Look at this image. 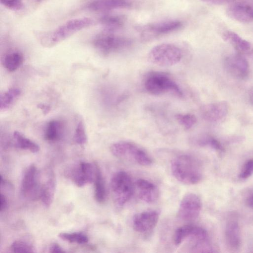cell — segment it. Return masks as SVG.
<instances>
[{"label": "cell", "mask_w": 253, "mask_h": 253, "mask_svg": "<svg viewBox=\"0 0 253 253\" xmlns=\"http://www.w3.org/2000/svg\"><path fill=\"white\" fill-rule=\"evenodd\" d=\"M171 169L174 177L184 184H197L203 178L200 162L190 155L181 154L174 157L171 163Z\"/></svg>", "instance_id": "cell-1"}, {"label": "cell", "mask_w": 253, "mask_h": 253, "mask_svg": "<svg viewBox=\"0 0 253 253\" xmlns=\"http://www.w3.org/2000/svg\"><path fill=\"white\" fill-rule=\"evenodd\" d=\"M94 23L92 19L87 17L70 20L53 31L41 35V42L46 47L54 46Z\"/></svg>", "instance_id": "cell-2"}, {"label": "cell", "mask_w": 253, "mask_h": 253, "mask_svg": "<svg viewBox=\"0 0 253 253\" xmlns=\"http://www.w3.org/2000/svg\"><path fill=\"white\" fill-rule=\"evenodd\" d=\"M95 49L103 56H108L128 48L132 44V40L115 32L104 31L95 36L92 41Z\"/></svg>", "instance_id": "cell-3"}, {"label": "cell", "mask_w": 253, "mask_h": 253, "mask_svg": "<svg viewBox=\"0 0 253 253\" xmlns=\"http://www.w3.org/2000/svg\"><path fill=\"white\" fill-rule=\"evenodd\" d=\"M144 87L150 94L160 95L166 93L182 97L183 92L177 83L168 74L160 72H151L146 77Z\"/></svg>", "instance_id": "cell-4"}, {"label": "cell", "mask_w": 253, "mask_h": 253, "mask_svg": "<svg viewBox=\"0 0 253 253\" xmlns=\"http://www.w3.org/2000/svg\"><path fill=\"white\" fill-rule=\"evenodd\" d=\"M110 151L116 157L143 166L151 165L153 160L143 148L135 143L127 141L115 142L110 146Z\"/></svg>", "instance_id": "cell-5"}, {"label": "cell", "mask_w": 253, "mask_h": 253, "mask_svg": "<svg viewBox=\"0 0 253 253\" xmlns=\"http://www.w3.org/2000/svg\"><path fill=\"white\" fill-rule=\"evenodd\" d=\"M182 57V50L177 45L169 43L154 46L148 53L149 61L161 66H170L177 64Z\"/></svg>", "instance_id": "cell-6"}, {"label": "cell", "mask_w": 253, "mask_h": 253, "mask_svg": "<svg viewBox=\"0 0 253 253\" xmlns=\"http://www.w3.org/2000/svg\"><path fill=\"white\" fill-rule=\"evenodd\" d=\"M111 188L114 200L120 206H123L130 200L134 191L131 178L124 171H119L114 174Z\"/></svg>", "instance_id": "cell-7"}, {"label": "cell", "mask_w": 253, "mask_h": 253, "mask_svg": "<svg viewBox=\"0 0 253 253\" xmlns=\"http://www.w3.org/2000/svg\"><path fill=\"white\" fill-rule=\"evenodd\" d=\"M179 20H170L149 23L137 27V30L143 41L148 42L159 37L178 31L183 27Z\"/></svg>", "instance_id": "cell-8"}, {"label": "cell", "mask_w": 253, "mask_h": 253, "mask_svg": "<svg viewBox=\"0 0 253 253\" xmlns=\"http://www.w3.org/2000/svg\"><path fill=\"white\" fill-rule=\"evenodd\" d=\"M202 203L196 194L188 193L182 198L179 204L177 216L181 220L190 221L197 218L201 211Z\"/></svg>", "instance_id": "cell-9"}, {"label": "cell", "mask_w": 253, "mask_h": 253, "mask_svg": "<svg viewBox=\"0 0 253 253\" xmlns=\"http://www.w3.org/2000/svg\"><path fill=\"white\" fill-rule=\"evenodd\" d=\"M41 188L38 169L35 165H31L24 174L21 185V192L23 196L35 199L38 196L40 197Z\"/></svg>", "instance_id": "cell-10"}, {"label": "cell", "mask_w": 253, "mask_h": 253, "mask_svg": "<svg viewBox=\"0 0 253 253\" xmlns=\"http://www.w3.org/2000/svg\"><path fill=\"white\" fill-rule=\"evenodd\" d=\"M68 174L75 184L82 187L94 181L95 174V165L87 162H81L73 168Z\"/></svg>", "instance_id": "cell-11"}, {"label": "cell", "mask_w": 253, "mask_h": 253, "mask_svg": "<svg viewBox=\"0 0 253 253\" xmlns=\"http://www.w3.org/2000/svg\"><path fill=\"white\" fill-rule=\"evenodd\" d=\"M159 218V213L156 211L150 210L138 213L133 217V228L138 233L148 232L155 227Z\"/></svg>", "instance_id": "cell-12"}, {"label": "cell", "mask_w": 253, "mask_h": 253, "mask_svg": "<svg viewBox=\"0 0 253 253\" xmlns=\"http://www.w3.org/2000/svg\"><path fill=\"white\" fill-rule=\"evenodd\" d=\"M224 65L226 69L233 77L244 79L248 75L249 63L245 57L240 54H235L227 57Z\"/></svg>", "instance_id": "cell-13"}, {"label": "cell", "mask_w": 253, "mask_h": 253, "mask_svg": "<svg viewBox=\"0 0 253 253\" xmlns=\"http://www.w3.org/2000/svg\"><path fill=\"white\" fill-rule=\"evenodd\" d=\"M229 106L226 101H218L206 104L201 108L203 118L209 122L219 121L226 116Z\"/></svg>", "instance_id": "cell-14"}, {"label": "cell", "mask_w": 253, "mask_h": 253, "mask_svg": "<svg viewBox=\"0 0 253 253\" xmlns=\"http://www.w3.org/2000/svg\"><path fill=\"white\" fill-rule=\"evenodd\" d=\"M139 198L147 203H152L157 200L159 190L153 182L142 178L137 180L135 183Z\"/></svg>", "instance_id": "cell-15"}, {"label": "cell", "mask_w": 253, "mask_h": 253, "mask_svg": "<svg viewBox=\"0 0 253 253\" xmlns=\"http://www.w3.org/2000/svg\"><path fill=\"white\" fill-rule=\"evenodd\" d=\"M226 12L230 18L239 22H253V8L248 5L242 3L233 4L227 8Z\"/></svg>", "instance_id": "cell-16"}, {"label": "cell", "mask_w": 253, "mask_h": 253, "mask_svg": "<svg viewBox=\"0 0 253 253\" xmlns=\"http://www.w3.org/2000/svg\"><path fill=\"white\" fill-rule=\"evenodd\" d=\"M225 239L231 250H238L241 245V234L239 224L235 219L229 220L225 226Z\"/></svg>", "instance_id": "cell-17"}, {"label": "cell", "mask_w": 253, "mask_h": 253, "mask_svg": "<svg viewBox=\"0 0 253 253\" xmlns=\"http://www.w3.org/2000/svg\"><path fill=\"white\" fill-rule=\"evenodd\" d=\"M131 6L130 0H93L88 3L87 8L91 11L103 12Z\"/></svg>", "instance_id": "cell-18"}, {"label": "cell", "mask_w": 253, "mask_h": 253, "mask_svg": "<svg viewBox=\"0 0 253 253\" xmlns=\"http://www.w3.org/2000/svg\"><path fill=\"white\" fill-rule=\"evenodd\" d=\"M124 16L118 15H105L99 19V22L105 31L115 32L124 27L126 22Z\"/></svg>", "instance_id": "cell-19"}, {"label": "cell", "mask_w": 253, "mask_h": 253, "mask_svg": "<svg viewBox=\"0 0 253 253\" xmlns=\"http://www.w3.org/2000/svg\"><path fill=\"white\" fill-rule=\"evenodd\" d=\"M56 182L53 175H51L42 186L40 198L43 205L46 208L51 205L54 196Z\"/></svg>", "instance_id": "cell-20"}, {"label": "cell", "mask_w": 253, "mask_h": 253, "mask_svg": "<svg viewBox=\"0 0 253 253\" xmlns=\"http://www.w3.org/2000/svg\"><path fill=\"white\" fill-rule=\"evenodd\" d=\"M24 61L23 54L19 51H12L8 52L3 57L2 64L9 72L17 70Z\"/></svg>", "instance_id": "cell-21"}, {"label": "cell", "mask_w": 253, "mask_h": 253, "mask_svg": "<svg viewBox=\"0 0 253 253\" xmlns=\"http://www.w3.org/2000/svg\"><path fill=\"white\" fill-rule=\"evenodd\" d=\"M93 182L94 183L95 199L98 203H102L105 201L106 191L102 172L97 165H95V174Z\"/></svg>", "instance_id": "cell-22"}, {"label": "cell", "mask_w": 253, "mask_h": 253, "mask_svg": "<svg viewBox=\"0 0 253 253\" xmlns=\"http://www.w3.org/2000/svg\"><path fill=\"white\" fill-rule=\"evenodd\" d=\"M63 124L59 121L53 120L46 125L44 133L45 139L49 141L59 140L63 134Z\"/></svg>", "instance_id": "cell-23"}, {"label": "cell", "mask_w": 253, "mask_h": 253, "mask_svg": "<svg viewBox=\"0 0 253 253\" xmlns=\"http://www.w3.org/2000/svg\"><path fill=\"white\" fill-rule=\"evenodd\" d=\"M223 37L226 41L231 43L239 51H247L251 48V44L248 41L233 31L225 32L223 34Z\"/></svg>", "instance_id": "cell-24"}, {"label": "cell", "mask_w": 253, "mask_h": 253, "mask_svg": "<svg viewBox=\"0 0 253 253\" xmlns=\"http://www.w3.org/2000/svg\"><path fill=\"white\" fill-rule=\"evenodd\" d=\"M21 90L17 87H12L0 94V110L5 111L10 108L20 96Z\"/></svg>", "instance_id": "cell-25"}, {"label": "cell", "mask_w": 253, "mask_h": 253, "mask_svg": "<svg viewBox=\"0 0 253 253\" xmlns=\"http://www.w3.org/2000/svg\"><path fill=\"white\" fill-rule=\"evenodd\" d=\"M198 226L187 224L178 227L175 231L173 242L175 245H180L185 240L190 238L195 232Z\"/></svg>", "instance_id": "cell-26"}, {"label": "cell", "mask_w": 253, "mask_h": 253, "mask_svg": "<svg viewBox=\"0 0 253 253\" xmlns=\"http://www.w3.org/2000/svg\"><path fill=\"white\" fill-rule=\"evenodd\" d=\"M13 137L17 146L20 148L29 150L32 153H37L39 151V146L34 141L25 137L21 132L15 131L13 132Z\"/></svg>", "instance_id": "cell-27"}, {"label": "cell", "mask_w": 253, "mask_h": 253, "mask_svg": "<svg viewBox=\"0 0 253 253\" xmlns=\"http://www.w3.org/2000/svg\"><path fill=\"white\" fill-rule=\"evenodd\" d=\"M58 237L64 241L80 244L86 243L88 240L85 234L79 232L61 233L58 235Z\"/></svg>", "instance_id": "cell-28"}, {"label": "cell", "mask_w": 253, "mask_h": 253, "mask_svg": "<svg viewBox=\"0 0 253 253\" xmlns=\"http://www.w3.org/2000/svg\"><path fill=\"white\" fill-rule=\"evenodd\" d=\"M175 118L178 123L186 129L192 127L197 121L196 117L189 113L178 114L176 115Z\"/></svg>", "instance_id": "cell-29"}, {"label": "cell", "mask_w": 253, "mask_h": 253, "mask_svg": "<svg viewBox=\"0 0 253 253\" xmlns=\"http://www.w3.org/2000/svg\"><path fill=\"white\" fill-rule=\"evenodd\" d=\"M198 143L201 146H209L219 152L224 151L221 144L216 139L211 137H204L198 140Z\"/></svg>", "instance_id": "cell-30"}, {"label": "cell", "mask_w": 253, "mask_h": 253, "mask_svg": "<svg viewBox=\"0 0 253 253\" xmlns=\"http://www.w3.org/2000/svg\"><path fill=\"white\" fill-rule=\"evenodd\" d=\"M74 139L75 141L80 145H83L86 142L87 136L85 129L82 121L79 122L76 127Z\"/></svg>", "instance_id": "cell-31"}, {"label": "cell", "mask_w": 253, "mask_h": 253, "mask_svg": "<svg viewBox=\"0 0 253 253\" xmlns=\"http://www.w3.org/2000/svg\"><path fill=\"white\" fill-rule=\"evenodd\" d=\"M11 250L14 253H33L34 249L29 243L23 241H15L11 245Z\"/></svg>", "instance_id": "cell-32"}, {"label": "cell", "mask_w": 253, "mask_h": 253, "mask_svg": "<svg viewBox=\"0 0 253 253\" xmlns=\"http://www.w3.org/2000/svg\"><path fill=\"white\" fill-rule=\"evenodd\" d=\"M253 175V159L248 160L243 165L239 177L241 179H246Z\"/></svg>", "instance_id": "cell-33"}, {"label": "cell", "mask_w": 253, "mask_h": 253, "mask_svg": "<svg viewBox=\"0 0 253 253\" xmlns=\"http://www.w3.org/2000/svg\"><path fill=\"white\" fill-rule=\"evenodd\" d=\"M4 6L11 10H19L23 7L22 0H0Z\"/></svg>", "instance_id": "cell-34"}, {"label": "cell", "mask_w": 253, "mask_h": 253, "mask_svg": "<svg viewBox=\"0 0 253 253\" xmlns=\"http://www.w3.org/2000/svg\"><path fill=\"white\" fill-rule=\"evenodd\" d=\"M207 3L214 5H222L226 3H230L234 0H201Z\"/></svg>", "instance_id": "cell-35"}, {"label": "cell", "mask_w": 253, "mask_h": 253, "mask_svg": "<svg viewBox=\"0 0 253 253\" xmlns=\"http://www.w3.org/2000/svg\"><path fill=\"white\" fill-rule=\"evenodd\" d=\"M49 252L52 253H64L63 249L57 244H52L49 248Z\"/></svg>", "instance_id": "cell-36"}, {"label": "cell", "mask_w": 253, "mask_h": 253, "mask_svg": "<svg viewBox=\"0 0 253 253\" xmlns=\"http://www.w3.org/2000/svg\"><path fill=\"white\" fill-rule=\"evenodd\" d=\"M0 211H2L6 208L7 202L5 196L2 193L0 194Z\"/></svg>", "instance_id": "cell-37"}, {"label": "cell", "mask_w": 253, "mask_h": 253, "mask_svg": "<svg viewBox=\"0 0 253 253\" xmlns=\"http://www.w3.org/2000/svg\"><path fill=\"white\" fill-rule=\"evenodd\" d=\"M38 107L42 110L43 114H47L50 109L49 105L44 104H39L38 105Z\"/></svg>", "instance_id": "cell-38"}, {"label": "cell", "mask_w": 253, "mask_h": 253, "mask_svg": "<svg viewBox=\"0 0 253 253\" xmlns=\"http://www.w3.org/2000/svg\"><path fill=\"white\" fill-rule=\"evenodd\" d=\"M247 205L253 209V192L249 195L246 200Z\"/></svg>", "instance_id": "cell-39"}, {"label": "cell", "mask_w": 253, "mask_h": 253, "mask_svg": "<svg viewBox=\"0 0 253 253\" xmlns=\"http://www.w3.org/2000/svg\"><path fill=\"white\" fill-rule=\"evenodd\" d=\"M38 0V1H41V0Z\"/></svg>", "instance_id": "cell-40"}]
</instances>
